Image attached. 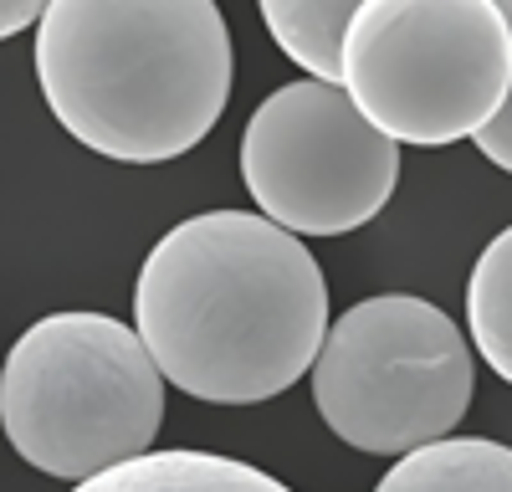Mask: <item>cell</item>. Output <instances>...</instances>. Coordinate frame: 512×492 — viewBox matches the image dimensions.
Instances as JSON below:
<instances>
[{"mask_svg": "<svg viewBox=\"0 0 512 492\" xmlns=\"http://www.w3.org/2000/svg\"><path fill=\"white\" fill-rule=\"evenodd\" d=\"M36 82L77 144L164 164L221 123L231 31L216 0H52L36 21Z\"/></svg>", "mask_w": 512, "mask_h": 492, "instance_id": "2", "label": "cell"}, {"mask_svg": "<svg viewBox=\"0 0 512 492\" xmlns=\"http://www.w3.org/2000/svg\"><path fill=\"white\" fill-rule=\"evenodd\" d=\"M374 492H512V451L492 436H446L405 451Z\"/></svg>", "mask_w": 512, "mask_h": 492, "instance_id": "8", "label": "cell"}, {"mask_svg": "<svg viewBox=\"0 0 512 492\" xmlns=\"http://www.w3.org/2000/svg\"><path fill=\"white\" fill-rule=\"evenodd\" d=\"M338 93L390 144L472 139L512 93L507 0H359Z\"/></svg>", "mask_w": 512, "mask_h": 492, "instance_id": "4", "label": "cell"}, {"mask_svg": "<svg viewBox=\"0 0 512 492\" xmlns=\"http://www.w3.org/2000/svg\"><path fill=\"white\" fill-rule=\"evenodd\" d=\"M466 328L502 380H512V231H497L466 282Z\"/></svg>", "mask_w": 512, "mask_h": 492, "instance_id": "10", "label": "cell"}, {"mask_svg": "<svg viewBox=\"0 0 512 492\" xmlns=\"http://www.w3.org/2000/svg\"><path fill=\"white\" fill-rule=\"evenodd\" d=\"M359 11V0H262V21L277 47L308 72V82L338 88V57L344 31Z\"/></svg>", "mask_w": 512, "mask_h": 492, "instance_id": "9", "label": "cell"}, {"mask_svg": "<svg viewBox=\"0 0 512 492\" xmlns=\"http://www.w3.org/2000/svg\"><path fill=\"white\" fill-rule=\"evenodd\" d=\"M328 282L297 236L251 211H205L154 241L134 339L159 380L210 405H262L313 369Z\"/></svg>", "mask_w": 512, "mask_h": 492, "instance_id": "1", "label": "cell"}, {"mask_svg": "<svg viewBox=\"0 0 512 492\" xmlns=\"http://www.w3.org/2000/svg\"><path fill=\"white\" fill-rule=\"evenodd\" d=\"M36 21H41L36 0H0V41L16 36V31H26V26H36Z\"/></svg>", "mask_w": 512, "mask_h": 492, "instance_id": "12", "label": "cell"}, {"mask_svg": "<svg viewBox=\"0 0 512 492\" xmlns=\"http://www.w3.org/2000/svg\"><path fill=\"white\" fill-rule=\"evenodd\" d=\"M164 421V380L134 328L108 313H47L0 364V431L47 477L88 482L144 457Z\"/></svg>", "mask_w": 512, "mask_h": 492, "instance_id": "3", "label": "cell"}, {"mask_svg": "<svg viewBox=\"0 0 512 492\" xmlns=\"http://www.w3.org/2000/svg\"><path fill=\"white\" fill-rule=\"evenodd\" d=\"M308 375L323 426L369 457L446 441L477 395V359L461 323L410 293L364 298L328 323Z\"/></svg>", "mask_w": 512, "mask_h": 492, "instance_id": "5", "label": "cell"}, {"mask_svg": "<svg viewBox=\"0 0 512 492\" xmlns=\"http://www.w3.org/2000/svg\"><path fill=\"white\" fill-rule=\"evenodd\" d=\"M241 180L262 221L287 236L369 226L400 185V144L374 134L323 82H287L241 129Z\"/></svg>", "mask_w": 512, "mask_h": 492, "instance_id": "6", "label": "cell"}, {"mask_svg": "<svg viewBox=\"0 0 512 492\" xmlns=\"http://www.w3.org/2000/svg\"><path fill=\"white\" fill-rule=\"evenodd\" d=\"M472 139H477V149H482V159H487V164H497L502 175L512 170V139H507V103H502V108H497V113H492V118L482 123V129H477Z\"/></svg>", "mask_w": 512, "mask_h": 492, "instance_id": "11", "label": "cell"}, {"mask_svg": "<svg viewBox=\"0 0 512 492\" xmlns=\"http://www.w3.org/2000/svg\"><path fill=\"white\" fill-rule=\"evenodd\" d=\"M72 492H292L272 472L216 457V451H144V457L108 467L88 482H77Z\"/></svg>", "mask_w": 512, "mask_h": 492, "instance_id": "7", "label": "cell"}]
</instances>
